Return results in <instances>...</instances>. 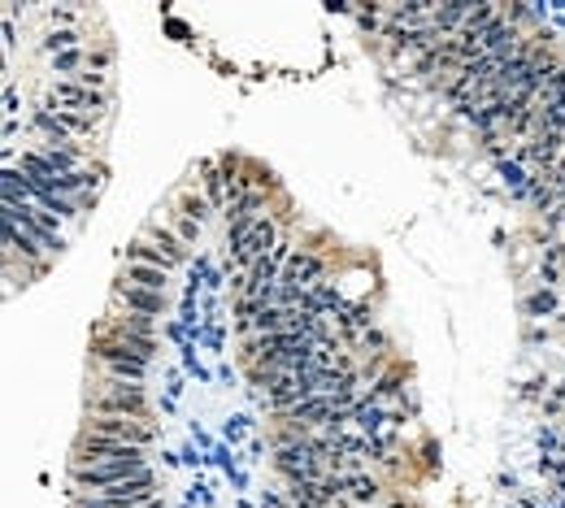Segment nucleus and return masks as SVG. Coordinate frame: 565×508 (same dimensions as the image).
<instances>
[{"mask_svg":"<svg viewBox=\"0 0 565 508\" xmlns=\"http://www.w3.org/2000/svg\"><path fill=\"white\" fill-rule=\"evenodd\" d=\"M114 283H127V288H148V291H166V283H170V270H161V266H136V261H122Z\"/></svg>","mask_w":565,"mask_h":508,"instance_id":"5","label":"nucleus"},{"mask_svg":"<svg viewBox=\"0 0 565 508\" xmlns=\"http://www.w3.org/2000/svg\"><path fill=\"white\" fill-rule=\"evenodd\" d=\"M109 313H140V317H161V313H166V291H148V288H127V283H114V291H109Z\"/></svg>","mask_w":565,"mask_h":508,"instance_id":"4","label":"nucleus"},{"mask_svg":"<svg viewBox=\"0 0 565 508\" xmlns=\"http://www.w3.org/2000/svg\"><path fill=\"white\" fill-rule=\"evenodd\" d=\"M122 261H136V266H161V270H179L188 261V244L174 235V226L166 218H152L140 226V235L127 244Z\"/></svg>","mask_w":565,"mask_h":508,"instance_id":"2","label":"nucleus"},{"mask_svg":"<svg viewBox=\"0 0 565 508\" xmlns=\"http://www.w3.org/2000/svg\"><path fill=\"white\" fill-rule=\"evenodd\" d=\"M78 435L118 439V443L148 447V443L157 439V418H127V413H83Z\"/></svg>","mask_w":565,"mask_h":508,"instance_id":"3","label":"nucleus"},{"mask_svg":"<svg viewBox=\"0 0 565 508\" xmlns=\"http://www.w3.org/2000/svg\"><path fill=\"white\" fill-rule=\"evenodd\" d=\"M83 404H87V413L152 418V409H148V387L136 382V378H114V374H105V369H92V374H87Z\"/></svg>","mask_w":565,"mask_h":508,"instance_id":"1","label":"nucleus"}]
</instances>
